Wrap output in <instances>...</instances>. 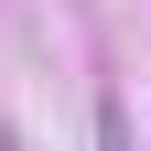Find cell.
<instances>
[{
	"label": "cell",
	"mask_w": 151,
	"mask_h": 151,
	"mask_svg": "<svg viewBox=\"0 0 151 151\" xmlns=\"http://www.w3.org/2000/svg\"><path fill=\"white\" fill-rule=\"evenodd\" d=\"M97 151H129V108L119 97H97Z\"/></svg>",
	"instance_id": "1"
}]
</instances>
